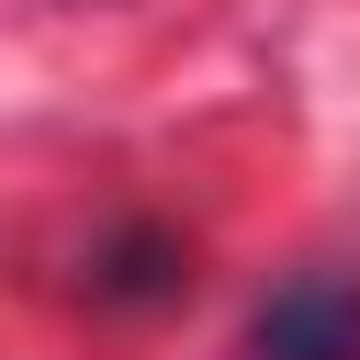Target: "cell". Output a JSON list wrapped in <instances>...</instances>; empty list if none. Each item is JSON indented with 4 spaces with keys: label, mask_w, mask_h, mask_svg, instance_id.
<instances>
[{
    "label": "cell",
    "mask_w": 360,
    "mask_h": 360,
    "mask_svg": "<svg viewBox=\"0 0 360 360\" xmlns=\"http://www.w3.org/2000/svg\"><path fill=\"white\" fill-rule=\"evenodd\" d=\"M248 360H360V281L349 270H292L248 315Z\"/></svg>",
    "instance_id": "6da1fadb"
},
{
    "label": "cell",
    "mask_w": 360,
    "mask_h": 360,
    "mask_svg": "<svg viewBox=\"0 0 360 360\" xmlns=\"http://www.w3.org/2000/svg\"><path fill=\"white\" fill-rule=\"evenodd\" d=\"M79 281H90V304H180V292H191V236H169V225H112Z\"/></svg>",
    "instance_id": "7a4b0ae2"
}]
</instances>
